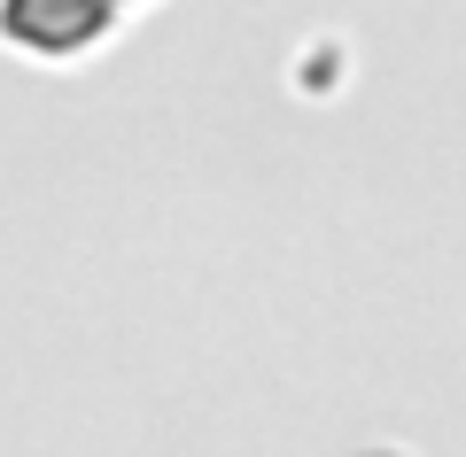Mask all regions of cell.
<instances>
[{
	"label": "cell",
	"mask_w": 466,
	"mask_h": 457,
	"mask_svg": "<svg viewBox=\"0 0 466 457\" xmlns=\"http://www.w3.org/2000/svg\"><path fill=\"white\" fill-rule=\"evenodd\" d=\"M109 24H116V0H0V39L24 55H47V63L101 47Z\"/></svg>",
	"instance_id": "obj_1"
},
{
	"label": "cell",
	"mask_w": 466,
	"mask_h": 457,
	"mask_svg": "<svg viewBox=\"0 0 466 457\" xmlns=\"http://www.w3.org/2000/svg\"><path fill=\"white\" fill-rule=\"evenodd\" d=\"M116 8H125V0H116Z\"/></svg>",
	"instance_id": "obj_2"
}]
</instances>
